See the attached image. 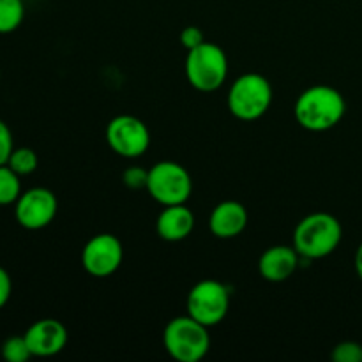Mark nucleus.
Returning <instances> with one entry per match:
<instances>
[{
  "label": "nucleus",
  "instance_id": "ddd939ff",
  "mask_svg": "<svg viewBox=\"0 0 362 362\" xmlns=\"http://www.w3.org/2000/svg\"><path fill=\"white\" fill-rule=\"evenodd\" d=\"M247 225V211L240 202L225 200L212 209L209 228L218 239H233L240 235Z\"/></svg>",
  "mask_w": 362,
  "mask_h": 362
},
{
  "label": "nucleus",
  "instance_id": "f03ea898",
  "mask_svg": "<svg viewBox=\"0 0 362 362\" xmlns=\"http://www.w3.org/2000/svg\"><path fill=\"white\" fill-rule=\"evenodd\" d=\"M343 239V226L329 212H313L297 223L293 247L308 260H318L334 253Z\"/></svg>",
  "mask_w": 362,
  "mask_h": 362
},
{
  "label": "nucleus",
  "instance_id": "39448f33",
  "mask_svg": "<svg viewBox=\"0 0 362 362\" xmlns=\"http://www.w3.org/2000/svg\"><path fill=\"white\" fill-rule=\"evenodd\" d=\"M184 71L189 85L198 92H214L228 76V57L221 46L205 41L187 52Z\"/></svg>",
  "mask_w": 362,
  "mask_h": 362
},
{
  "label": "nucleus",
  "instance_id": "f8f14e48",
  "mask_svg": "<svg viewBox=\"0 0 362 362\" xmlns=\"http://www.w3.org/2000/svg\"><path fill=\"white\" fill-rule=\"evenodd\" d=\"M300 255L293 246H272L258 260V271L265 281H286L299 267Z\"/></svg>",
  "mask_w": 362,
  "mask_h": 362
},
{
  "label": "nucleus",
  "instance_id": "4468645a",
  "mask_svg": "<svg viewBox=\"0 0 362 362\" xmlns=\"http://www.w3.org/2000/svg\"><path fill=\"white\" fill-rule=\"evenodd\" d=\"M194 228V216L186 204L168 205L161 211L156 221L158 235L166 243H179L187 239Z\"/></svg>",
  "mask_w": 362,
  "mask_h": 362
},
{
  "label": "nucleus",
  "instance_id": "2eb2a0df",
  "mask_svg": "<svg viewBox=\"0 0 362 362\" xmlns=\"http://www.w3.org/2000/svg\"><path fill=\"white\" fill-rule=\"evenodd\" d=\"M25 18L23 0H0V34L16 30Z\"/></svg>",
  "mask_w": 362,
  "mask_h": 362
},
{
  "label": "nucleus",
  "instance_id": "dca6fc26",
  "mask_svg": "<svg viewBox=\"0 0 362 362\" xmlns=\"http://www.w3.org/2000/svg\"><path fill=\"white\" fill-rule=\"evenodd\" d=\"M21 193L20 175L7 165L0 166V205H14Z\"/></svg>",
  "mask_w": 362,
  "mask_h": 362
},
{
  "label": "nucleus",
  "instance_id": "f3484780",
  "mask_svg": "<svg viewBox=\"0 0 362 362\" xmlns=\"http://www.w3.org/2000/svg\"><path fill=\"white\" fill-rule=\"evenodd\" d=\"M37 154L30 147H18L11 152L7 166L13 168L20 177L30 175L37 170Z\"/></svg>",
  "mask_w": 362,
  "mask_h": 362
},
{
  "label": "nucleus",
  "instance_id": "9b49d317",
  "mask_svg": "<svg viewBox=\"0 0 362 362\" xmlns=\"http://www.w3.org/2000/svg\"><path fill=\"white\" fill-rule=\"evenodd\" d=\"M23 336L34 357H53L62 352L67 345L66 327L55 318L34 322Z\"/></svg>",
  "mask_w": 362,
  "mask_h": 362
},
{
  "label": "nucleus",
  "instance_id": "6ab92c4d",
  "mask_svg": "<svg viewBox=\"0 0 362 362\" xmlns=\"http://www.w3.org/2000/svg\"><path fill=\"white\" fill-rule=\"evenodd\" d=\"M334 362H362V345L357 341H341L332 349Z\"/></svg>",
  "mask_w": 362,
  "mask_h": 362
},
{
  "label": "nucleus",
  "instance_id": "f257e3e1",
  "mask_svg": "<svg viewBox=\"0 0 362 362\" xmlns=\"http://www.w3.org/2000/svg\"><path fill=\"white\" fill-rule=\"evenodd\" d=\"M346 112V101L338 88L331 85H313L299 94L293 105V115L300 127L311 133H322L338 126Z\"/></svg>",
  "mask_w": 362,
  "mask_h": 362
},
{
  "label": "nucleus",
  "instance_id": "b1692460",
  "mask_svg": "<svg viewBox=\"0 0 362 362\" xmlns=\"http://www.w3.org/2000/svg\"><path fill=\"white\" fill-rule=\"evenodd\" d=\"M354 264H356V272H357V276H359V279L362 281V243H361V246L357 247V251H356V260H354Z\"/></svg>",
  "mask_w": 362,
  "mask_h": 362
},
{
  "label": "nucleus",
  "instance_id": "1a4fd4ad",
  "mask_svg": "<svg viewBox=\"0 0 362 362\" xmlns=\"http://www.w3.org/2000/svg\"><path fill=\"white\" fill-rule=\"evenodd\" d=\"M59 202L55 193L46 187H30L23 191L14 204V218L25 230H42L55 219Z\"/></svg>",
  "mask_w": 362,
  "mask_h": 362
},
{
  "label": "nucleus",
  "instance_id": "7ed1b4c3",
  "mask_svg": "<svg viewBox=\"0 0 362 362\" xmlns=\"http://www.w3.org/2000/svg\"><path fill=\"white\" fill-rule=\"evenodd\" d=\"M271 81L258 73L240 74L230 85L226 103L235 119L244 122H253L262 119L272 105Z\"/></svg>",
  "mask_w": 362,
  "mask_h": 362
},
{
  "label": "nucleus",
  "instance_id": "6e6552de",
  "mask_svg": "<svg viewBox=\"0 0 362 362\" xmlns=\"http://www.w3.org/2000/svg\"><path fill=\"white\" fill-rule=\"evenodd\" d=\"M105 136L110 148L126 159L140 158L151 145V131L134 115H119L110 120Z\"/></svg>",
  "mask_w": 362,
  "mask_h": 362
},
{
  "label": "nucleus",
  "instance_id": "aec40b11",
  "mask_svg": "<svg viewBox=\"0 0 362 362\" xmlns=\"http://www.w3.org/2000/svg\"><path fill=\"white\" fill-rule=\"evenodd\" d=\"M148 182V170L141 168V166H129L122 172V184L127 189L140 191L147 189Z\"/></svg>",
  "mask_w": 362,
  "mask_h": 362
},
{
  "label": "nucleus",
  "instance_id": "9d476101",
  "mask_svg": "<svg viewBox=\"0 0 362 362\" xmlns=\"http://www.w3.org/2000/svg\"><path fill=\"white\" fill-rule=\"evenodd\" d=\"M124 260L120 240L112 233L94 235L81 251V265L94 278H108L115 274Z\"/></svg>",
  "mask_w": 362,
  "mask_h": 362
},
{
  "label": "nucleus",
  "instance_id": "4be33fe9",
  "mask_svg": "<svg viewBox=\"0 0 362 362\" xmlns=\"http://www.w3.org/2000/svg\"><path fill=\"white\" fill-rule=\"evenodd\" d=\"M179 41L180 45L189 52V49L197 48V46H200L202 42H205L204 32H202L198 27H194V25H189V27L182 28V32L179 34Z\"/></svg>",
  "mask_w": 362,
  "mask_h": 362
},
{
  "label": "nucleus",
  "instance_id": "a211bd4d",
  "mask_svg": "<svg viewBox=\"0 0 362 362\" xmlns=\"http://www.w3.org/2000/svg\"><path fill=\"white\" fill-rule=\"evenodd\" d=\"M2 357L7 362H27L34 356L28 349L25 336H13V338H7L4 341Z\"/></svg>",
  "mask_w": 362,
  "mask_h": 362
},
{
  "label": "nucleus",
  "instance_id": "423d86ee",
  "mask_svg": "<svg viewBox=\"0 0 362 362\" xmlns=\"http://www.w3.org/2000/svg\"><path fill=\"white\" fill-rule=\"evenodd\" d=\"M147 193L163 207L186 204L193 193V180L179 163L159 161L148 170Z\"/></svg>",
  "mask_w": 362,
  "mask_h": 362
},
{
  "label": "nucleus",
  "instance_id": "5701e85b",
  "mask_svg": "<svg viewBox=\"0 0 362 362\" xmlns=\"http://www.w3.org/2000/svg\"><path fill=\"white\" fill-rule=\"evenodd\" d=\"M11 293H13V281H11L9 272L0 267V310L6 308V304L9 303Z\"/></svg>",
  "mask_w": 362,
  "mask_h": 362
},
{
  "label": "nucleus",
  "instance_id": "0eeeda50",
  "mask_svg": "<svg viewBox=\"0 0 362 362\" xmlns=\"http://www.w3.org/2000/svg\"><path fill=\"white\" fill-rule=\"evenodd\" d=\"M230 310V292L216 279L197 283L187 293V315L205 327L219 325Z\"/></svg>",
  "mask_w": 362,
  "mask_h": 362
},
{
  "label": "nucleus",
  "instance_id": "412c9836",
  "mask_svg": "<svg viewBox=\"0 0 362 362\" xmlns=\"http://www.w3.org/2000/svg\"><path fill=\"white\" fill-rule=\"evenodd\" d=\"M14 151L13 133L4 120H0V166L7 165L11 152Z\"/></svg>",
  "mask_w": 362,
  "mask_h": 362
},
{
  "label": "nucleus",
  "instance_id": "20e7f679",
  "mask_svg": "<svg viewBox=\"0 0 362 362\" xmlns=\"http://www.w3.org/2000/svg\"><path fill=\"white\" fill-rule=\"evenodd\" d=\"M207 329L189 315L173 318L163 331L165 350L172 359L179 362L202 361L211 349V336Z\"/></svg>",
  "mask_w": 362,
  "mask_h": 362
}]
</instances>
